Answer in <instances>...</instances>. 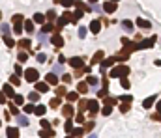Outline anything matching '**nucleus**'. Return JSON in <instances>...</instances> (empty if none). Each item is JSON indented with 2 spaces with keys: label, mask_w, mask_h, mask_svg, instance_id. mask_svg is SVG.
<instances>
[{
  "label": "nucleus",
  "mask_w": 161,
  "mask_h": 138,
  "mask_svg": "<svg viewBox=\"0 0 161 138\" xmlns=\"http://www.w3.org/2000/svg\"><path fill=\"white\" fill-rule=\"evenodd\" d=\"M127 73H129V67H126V65H118L116 69H112L109 75H111V79H118V77L122 79V77L127 75Z\"/></svg>",
  "instance_id": "1"
},
{
  "label": "nucleus",
  "mask_w": 161,
  "mask_h": 138,
  "mask_svg": "<svg viewBox=\"0 0 161 138\" xmlns=\"http://www.w3.org/2000/svg\"><path fill=\"white\" fill-rule=\"evenodd\" d=\"M88 110H90V116L94 118L96 114H98V110H99V105H98V101H90V103H88Z\"/></svg>",
  "instance_id": "2"
},
{
  "label": "nucleus",
  "mask_w": 161,
  "mask_h": 138,
  "mask_svg": "<svg viewBox=\"0 0 161 138\" xmlns=\"http://www.w3.org/2000/svg\"><path fill=\"white\" fill-rule=\"evenodd\" d=\"M25 79H26L28 82H34V80H38V71H36V69H28V71L25 73Z\"/></svg>",
  "instance_id": "3"
},
{
  "label": "nucleus",
  "mask_w": 161,
  "mask_h": 138,
  "mask_svg": "<svg viewBox=\"0 0 161 138\" xmlns=\"http://www.w3.org/2000/svg\"><path fill=\"white\" fill-rule=\"evenodd\" d=\"M62 114L66 118H71V114H73V106L71 105H64V108H62Z\"/></svg>",
  "instance_id": "4"
},
{
  "label": "nucleus",
  "mask_w": 161,
  "mask_h": 138,
  "mask_svg": "<svg viewBox=\"0 0 161 138\" xmlns=\"http://www.w3.org/2000/svg\"><path fill=\"white\" fill-rule=\"evenodd\" d=\"M39 136L41 138H53L54 136V131L53 129H43V131H39Z\"/></svg>",
  "instance_id": "5"
},
{
  "label": "nucleus",
  "mask_w": 161,
  "mask_h": 138,
  "mask_svg": "<svg viewBox=\"0 0 161 138\" xmlns=\"http://www.w3.org/2000/svg\"><path fill=\"white\" fill-rule=\"evenodd\" d=\"M90 30L94 32V34H98V32L101 30V22H99V21H92V25H90Z\"/></svg>",
  "instance_id": "6"
},
{
  "label": "nucleus",
  "mask_w": 161,
  "mask_h": 138,
  "mask_svg": "<svg viewBox=\"0 0 161 138\" xmlns=\"http://www.w3.org/2000/svg\"><path fill=\"white\" fill-rule=\"evenodd\" d=\"M2 91H4V95H6V97H15V94H13V88H11L10 84H6V86L2 88Z\"/></svg>",
  "instance_id": "7"
},
{
  "label": "nucleus",
  "mask_w": 161,
  "mask_h": 138,
  "mask_svg": "<svg viewBox=\"0 0 161 138\" xmlns=\"http://www.w3.org/2000/svg\"><path fill=\"white\" fill-rule=\"evenodd\" d=\"M105 11L107 13H114V11H116V4H114V2H105Z\"/></svg>",
  "instance_id": "8"
},
{
  "label": "nucleus",
  "mask_w": 161,
  "mask_h": 138,
  "mask_svg": "<svg viewBox=\"0 0 161 138\" xmlns=\"http://www.w3.org/2000/svg\"><path fill=\"white\" fill-rule=\"evenodd\" d=\"M36 88H38V94H43V91H47V90H49L47 82H38V84H36Z\"/></svg>",
  "instance_id": "9"
},
{
  "label": "nucleus",
  "mask_w": 161,
  "mask_h": 138,
  "mask_svg": "<svg viewBox=\"0 0 161 138\" xmlns=\"http://www.w3.org/2000/svg\"><path fill=\"white\" fill-rule=\"evenodd\" d=\"M45 80H47V84H51V86H54V84H58V79H56V75H47V79H45Z\"/></svg>",
  "instance_id": "10"
},
{
  "label": "nucleus",
  "mask_w": 161,
  "mask_h": 138,
  "mask_svg": "<svg viewBox=\"0 0 161 138\" xmlns=\"http://www.w3.org/2000/svg\"><path fill=\"white\" fill-rule=\"evenodd\" d=\"M8 138H19V131L15 127H10L8 129Z\"/></svg>",
  "instance_id": "11"
},
{
  "label": "nucleus",
  "mask_w": 161,
  "mask_h": 138,
  "mask_svg": "<svg viewBox=\"0 0 161 138\" xmlns=\"http://www.w3.org/2000/svg\"><path fill=\"white\" fill-rule=\"evenodd\" d=\"M13 103H15V106H22V105H25V97H22V95H15Z\"/></svg>",
  "instance_id": "12"
},
{
  "label": "nucleus",
  "mask_w": 161,
  "mask_h": 138,
  "mask_svg": "<svg viewBox=\"0 0 161 138\" xmlns=\"http://www.w3.org/2000/svg\"><path fill=\"white\" fill-rule=\"evenodd\" d=\"M154 39H155V37H152V39H146V41L139 43V47H141V49H148V47H152V43H154Z\"/></svg>",
  "instance_id": "13"
},
{
  "label": "nucleus",
  "mask_w": 161,
  "mask_h": 138,
  "mask_svg": "<svg viewBox=\"0 0 161 138\" xmlns=\"http://www.w3.org/2000/svg\"><path fill=\"white\" fill-rule=\"evenodd\" d=\"M77 91H79V94H86V91H88V86H86V82H79V86H77Z\"/></svg>",
  "instance_id": "14"
},
{
  "label": "nucleus",
  "mask_w": 161,
  "mask_h": 138,
  "mask_svg": "<svg viewBox=\"0 0 161 138\" xmlns=\"http://www.w3.org/2000/svg\"><path fill=\"white\" fill-rule=\"evenodd\" d=\"M70 63H71L73 67H83V60H81V58H71Z\"/></svg>",
  "instance_id": "15"
},
{
  "label": "nucleus",
  "mask_w": 161,
  "mask_h": 138,
  "mask_svg": "<svg viewBox=\"0 0 161 138\" xmlns=\"http://www.w3.org/2000/svg\"><path fill=\"white\" fill-rule=\"evenodd\" d=\"M45 110H47V108H45L43 105H38L34 112H36V116H43V114H45Z\"/></svg>",
  "instance_id": "16"
},
{
  "label": "nucleus",
  "mask_w": 161,
  "mask_h": 138,
  "mask_svg": "<svg viewBox=\"0 0 161 138\" xmlns=\"http://www.w3.org/2000/svg\"><path fill=\"white\" fill-rule=\"evenodd\" d=\"M114 62H116V58H114V56H112V58H109V60H105V62L101 63V67H103V69H107V67H109V65H112Z\"/></svg>",
  "instance_id": "17"
},
{
  "label": "nucleus",
  "mask_w": 161,
  "mask_h": 138,
  "mask_svg": "<svg viewBox=\"0 0 161 138\" xmlns=\"http://www.w3.org/2000/svg\"><path fill=\"white\" fill-rule=\"evenodd\" d=\"M154 103H155V97H148V99H146V101L143 103V106H144V108H150V106H152Z\"/></svg>",
  "instance_id": "18"
},
{
  "label": "nucleus",
  "mask_w": 161,
  "mask_h": 138,
  "mask_svg": "<svg viewBox=\"0 0 161 138\" xmlns=\"http://www.w3.org/2000/svg\"><path fill=\"white\" fill-rule=\"evenodd\" d=\"M137 25L143 26V28H150V22H148L146 19H139V21H137Z\"/></svg>",
  "instance_id": "19"
},
{
  "label": "nucleus",
  "mask_w": 161,
  "mask_h": 138,
  "mask_svg": "<svg viewBox=\"0 0 161 138\" xmlns=\"http://www.w3.org/2000/svg\"><path fill=\"white\" fill-rule=\"evenodd\" d=\"M28 99H30L32 103H38V101H39V94H38V91H32V94L28 95Z\"/></svg>",
  "instance_id": "20"
},
{
  "label": "nucleus",
  "mask_w": 161,
  "mask_h": 138,
  "mask_svg": "<svg viewBox=\"0 0 161 138\" xmlns=\"http://www.w3.org/2000/svg\"><path fill=\"white\" fill-rule=\"evenodd\" d=\"M71 125H73L71 118H67V121H66V125H64V131H66V132H71Z\"/></svg>",
  "instance_id": "21"
},
{
  "label": "nucleus",
  "mask_w": 161,
  "mask_h": 138,
  "mask_svg": "<svg viewBox=\"0 0 161 138\" xmlns=\"http://www.w3.org/2000/svg\"><path fill=\"white\" fill-rule=\"evenodd\" d=\"M101 60H103V52H101V51H99V52H96V56L92 58V62H94V63H99Z\"/></svg>",
  "instance_id": "22"
},
{
  "label": "nucleus",
  "mask_w": 161,
  "mask_h": 138,
  "mask_svg": "<svg viewBox=\"0 0 161 138\" xmlns=\"http://www.w3.org/2000/svg\"><path fill=\"white\" fill-rule=\"evenodd\" d=\"M77 99H79V94H75V91L67 94V101H70V103H73V101H77Z\"/></svg>",
  "instance_id": "23"
},
{
  "label": "nucleus",
  "mask_w": 161,
  "mask_h": 138,
  "mask_svg": "<svg viewBox=\"0 0 161 138\" xmlns=\"http://www.w3.org/2000/svg\"><path fill=\"white\" fill-rule=\"evenodd\" d=\"M120 86H122V88H124V90H127V88H129V86H131V84H129V80H127V79H126V77H122V79H120Z\"/></svg>",
  "instance_id": "24"
},
{
  "label": "nucleus",
  "mask_w": 161,
  "mask_h": 138,
  "mask_svg": "<svg viewBox=\"0 0 161 138\" xmlns=\"http://www.w3.org/2000/svg\"><path fill=\"white\" fill-rule=\"evenodd\" d=\"M122 25H124V28H126V32H131V30H133V25H131V22H129V21H124V22H122Z\"/></svg>",
  "instance_id": "25"
},
{
  "label": "nucleus",
  "mask_w": 161,
  "mask_h": 138,
  "mask_svg": "<svg viewBox=\"0 0 161 138\" xmlns=\"http://www.w3.org/2000/svg\"><path fill=\"white\" fill-rule=\"evenodd\" d=\"M86 84H99V79H98V77H88Z\"/></svg>",
  "instance_id": "26"
},
{
  "label": "nucleus",
  "mask_w": 161,
  "mask_h": 138,
  "mask_svg": "<svg viewBox=\"0 0 161 138\" xmlns=\"http://www.w3.org/2000/svg\"><path fill=\"white\" fill-rule=\"evenodd\" d=\"M105 103H107V106L116 105V97H107V99H105Z\"/></svg>",
  "instance_id": "27"
},
{
  "label": "nucleus",
  "mask_w": 161,
  "mask_h": 138,
  "mask_svg": "<svg viewBox=\"0 0 161 138\" xmlns=\"http://www.w3.org/2000/svg\"><path fill=\"white\" fill-rule=\"evenodd\" d=\"M34 110H36V106H34V105H25V112H26V114H32Z\"/></svg>",
  "instance_id": "28"
},
{
  "label": "nucleus",
  "mask_w": 161,
  "mask_h": 138,
  "mask_svg": "<svg viewBox=\"0 0 161 138\" xmlns=\"http://www.w3.org/2000/svg\"><path fill=\"white\" fill-rule=\"evenodd\" d=\"M56 95H58V97H60V95H66V88H64V86H58V88H56Z\"/></svg>",
  "instance_id": "29"
},
{
  "label": "nucleus",
  "mask_w": 161,
  "mask_h": 138,
  "mask_svg": "<svg viewBox=\"0 0 161 138\" xmlns=\"http://www.w3.org/2000/svg\"><path fill=\"white\" fill-rule=\"evenodd\" d=\"M53 43L56 45V47H60V45H62V37H58V36H56V37H53Z\"/></svg>",
  "instance_id": "30"
},
{
  "label": "nucleus",
  "mask_w": 161,
  "mask_h": 138,
  "mask_svg": "<svg viewBox=\"0 0 161 138\" xmlns=\"http://www.w3.org/2000/svg\"><path fill=\"white\" fill-rule=\"evenodd\" d=\"M19 82H21V80H19V77H17V75H13V77H11V84H13V86H19Z\"/></svg>",
  "instance_id": "31"
},
{
  "label": "nucleus",
  "mask_w": 161,
  "mask_h": 138,
  "mask_svg": "<svg viewBox=\"0 0 161 138\" xmlns=\"http://www.w3.org/2000/svg\"><path fill=\"white\" fill-rule=\"evenodd\" d=\"M120 99H122L124 103H127V105H129V103L133 101V97H131V95H124V97H120Z\"/></svg>",
  "instance_id": "32"
},
{
  "label": "nucleus",
  "mask_w": 161,
  "mask_h": 138,
  "mask_svg": "<svg viewBox=\"0 0 161 138\" xmlns=\"http://www.w3.org/2000/svg\"><path fill=\"white\" fill-rule=\"evenodd\" d=\"M19 123H21V125H28V120H26L25 116H19Z\"/></svg>",
  "instance_id": "33"
},
{
  "label": "nucleus",
  "mask_w": 161,
  "mask_h": 138,
  "mask_svg": "<svg viewBox=\"0 0 161 138\" xmlns=\"http://www.w3.org/2000/svg\"><path fill=\"white\" fill-rule=\"evenodd\" d=\"M94 129V121H88L86 125H84V131H92Z\"/></svg>",
  "instance_id": "34"
},
{
  "label": "nucleus",
  "mask_w": 161,
  "mask_h": 138,
  "mask_svg": "<svg viewBox=\"0 0 161 138\" xmlns=\"http://www.w3.org/2000/svg\"><path fill=\"white\" fill-rule=\"evenodd\" d=\"M26 58H28V54H25V52L19 54V62H26Z\"/></svg>",
  "instance_id": "35"
},
{
  "label": "nucleus",
  "mask_w": 161,
  "mask_h": 138,
  "mask_svg": "<svg viewBox=\"0 0 161 138\" xmlns=\"http://www.w3.org/2000/svg\"><path fill=\"white\" fill-rule=\"evenodd\" d=\"M13 22H17V25H21V22H22V17H21V15H15V17H13Z\"/></svg>",
  "instance_id": "36"
},
{
  "label": "nucleus",
  "mask_w": 161,
  "mask_h": 138,
  "mask_svg": "<svg viewBox=\"0 0 161 138\" xmlns=\"http://www.w3.org/2000/svg\"><path fill=\"white\" fill-rule=\"evenodd\" d=\"M111 112H112V106H105V108H103V114H105V116H109Z\"/></svg>",
  "instance_id": "37"
},
{
  "label": "nucleus",
  "mask_w": 161,
  "mask_h": 138,
  "mask_svg": "<svg viewBox=\"0 0 161 138\" xmlns=\"http://www.w3.org/2000/svg\"><path fill=\"white\" fill-rule=\"evenodd\" d=\"M58 105H60V99H58V97L51 101V106H53V108H54V106H58Z\"/></svg>",
  "instance_id": "38"
},
{
  "label": "nucleus",
  "mask_w": 161,
  "mask_h": 138,
  "mask_svg": "<svg viewBox=\"0 0 161 138\" xmlns=\"http://www.w3.org/2000/svg\"><path fill=\"white\" fill-rule=\"evenodd\" d=\"M120 110H122V112H124V114H126V112H127V110H129V105H127V103H124V105H122V106H120Z\"/></svg>",
  "instance_id": "39"
},
{
  "label": "nucleus",
  "mask_w": 161,
  "mask_h": 138,
  "mask_svg": "<svg viewBox=\"0 0 161 138\" xmlns=\"http://www.w3.org/2000/svg\"><path fill=\"white\" fill-rule=\"evenodd\" d=\"M41 127H45V129H49V127H51V123H49L47 120H41Z\"/></svg>",
  "instance_id": "40"
},
{
  "label": "nucleus",
  "mask_w": 161,
  "mask_h": 138,
  "mask_svg": "<svg viewBox=\"0 0 161 138\" xmlns=\"http://www.w3.org/2000/svg\"><path fill=\"white\" fill-rule=\"evenodd\" d=\"M0 103L6 105V95H4V91H0Z\"/></svg>",
  "instance_id": "41"
},
{
  "label": "nucleus",
  "mask_w": 161,
  "mask_h": 138,
  "mask_svg": "<svg viewBox=\"0 0 161 138\" xmlns=\"http://www.w3.org/2000/svg\"><path fill=\"white\" fill-rule=\"evenodd\" d=\"M75 121H77V123H83V121H84V116H83V114H79V116L75 118Z\"/></svg>",
  "instance_id": "42"
},
{
  "label": "nucleus",
  "mask_w": 161,
  "mask_h": 138,
  "mask_svg": "<svg viewBox=\"0 0 161 138\" xmlns=\"http://www.w3.org/2000/svg\"><path fill=\"white\" fill-rule=\"evenodd\" d=\"M15 73H17V77H19V75H22V69H21V65H15Z\"/></svg>",
  "instance_id": "43"
},
{
  "label": "nucleus",
  "mask_w": 161,
  "mask_h": 138,
  "mask_svg": "<svg viewBox=\"0 0 161 138\" xmlns=\"http://www.w3.org/2000/svg\"><path fill=\"white\" fill-rule=\"evenodd\" d=\"M10 108H11V112H13V114H17V112H19V108H17L15 105H11V103H10Z\"/></svg>",
  "instance_id": "44"
},
{
  "label": "nucleus",
  "mask_w": 161,
  "mask_h": 138,
  "mask_svg": "<svg viewBox=\"0 0 161 138\" xmlns=\"http://www.w3.org/2000/svg\"><path fill=\"white\" fill-rule=\"evenodd\" d=\"M152 120H157V121H161V114L157 112V114H154V116H152Z\"/></svg>",
  "instance_id": "45"
},
{
  "label": "nucleus",
  "mask_w": 161,
  "mask_h": 138,
  "mask_svg": "<svg viewBox=\"0 0 161 138\" xmlns=\"http://www.w3.org/2000/svg\"><path fill=\"white\" fill-rule=\"evenodd\" d=\"M34 21H38V22H43V15H36V17H34Z\"/></svg>",
  "instance_id": "46"
},
{
  "label": "nucleus",
  "mask_w": 161,
  "mask_h": 138,
  "mask_svg": "<svg viewBox=\"0 0 161 138\" xmlns=\"http://www.w3.org/2000/svg\"><path fill=\"white\" fill-rule=\"evenodd\" d=\"M21 30H22V26L21 25H15V34H21Z\"/></svg>",
  "instance_id": "47"
},
{
  "label": "nucleus",
  "mask_w": 161,
  "mask_h": 138,
  "mask_svg": "<svg viewBox=\"0 0 161 138\" xmlns=\"http://www.w3.org/2000/svg\"><path fill=\"white\" fill-rule=\"evenodd\" d=\"M34 28H32V22H26V32H32Z\"/></svg>",
  "instance_id": "48"
},
{
  "label": "nucleus",
  "mask_w": 161,
  "mask_h": 138,
  "mask_svg": "<svg viewBox=\"0 0 161 138\" xmlns=\"http://www.w3.org/2000/svg\"><path fill=\"white\" fill-rule=\"evenodd\" d=\"M62 4H64V6H71L73 2H71V0H62Z\"/></svg>",
  "instance_id": "49"
},
{
  "label": "nucleus",
  "mask_w": 161,
  "mask_h": 138,
  "mask_svg": "<svg viewBox=\"0 0 161 138\" xmlns=\"http://www.w3.org/2000/svg\"><path fill=\"white\" fill-rule=\"evenodd\" d=\"M79 36H81V37H84V36H86V30H84V28H81V30H79Z\"/></svg>",
  "instance_id": "50"
},
{
  "label": "nucleus",
  "mask_w": 161,
  "mask_h": 138,
  "mask_svg": "<svg viewBox=\"0 0 161 138\" xmlns=\"http://www.w3.org/2000/svg\"><path fill=\"white\" fill-rule=\"evenodd\" d=\"M38 60L39 62H45V54H38Z\"/></svg>",
  "instance_id": "51"
},
{
  "label": "nucleus",
  "mask_w": 161,
  "mask_h": 138,
  "mask_svg": "<svg viewBox=\"0 0 161 138\" xmlns=\"http://www.w3.org/2000/svg\"><path fill=\"white\" fill-rule=\"evenodd\" d=\"M157 110H159V114H161V103H157Z\"/></svg>",
  "instance_id": "52"
},
{
  "label": "nucleus",
  "mask_w": 161,
  "mask_h": 138,
  "mask_svg": "<svg viewBox=\"0 0 161 138\" xmlns=\"http://www.w3.org/2000/svg\"><path fill=\"white\" fill-rule=\"evenodd\" d=\"M90 2H96V0H90Z\"/></svg>",
  "instance_id": "53"
},
{
  "label": "nucleus",
  "mask_w": 161,
  "mask_h": 138,
  "mask_svg": "<svg viewBox=\"0 0 161 138\" xmlns=\"http://www.w3.org/2000/svg\"><path fill=\"white\" fill-rule=\"evenodd\" d=\"M67 138H73V136H67Z\"/></svg>",
  "instance_id": "54"
}]
</instances>
